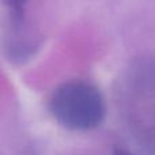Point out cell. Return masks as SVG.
Returning <instances> with one entry per match:
<instances>
[{
    "mask_svg": "<svg viewBox=\"0 0 155 155\" xmlns=\"http://www.w3.org/2000/svg\"><path fill=\"white\" fill-rule=\"evenodd\" d=\"M54 120L71 131H91L104 123L106 102L95 84L82 79L67 80L56 87L49 98Z\"/></svg>",
    "mask_w": 155,
    "mask_h": 155,
    "instance_id": "6da1fadb",
    "label": "cell"
},
{
    "mask_svg": "<svg viewBox=\"0 0 155 155\" xmlns=\"http://www.w3.org/2000/svg\"><path fill=\"white\" fill-rule=\"evenodd\" d=\"M29 0H3L7 11L5 52L14 63H23L37 52L38 40L29 31L26 5Z\"/></svg>",
    "mask_w": 155,
    "mask_h": 155,
    "instance_id": "7a4b0ae2",
    "label": "cell"
}]
</instances>
